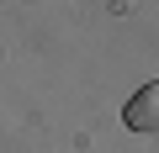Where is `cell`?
Here are the masks:
<instances>
[{
    "mask_svg": "<svg viewBox=\"0 0 159 153\" xmlns=\"http://www.w3.org/2000/svg\"><path fill=\"white\" fill-rule=\"evenodd\" d=\"M122 121H127L133 132H159V79L143 85V90L122 106Z\"/></svg>",
    "mask_w": 159,
    "mask_h": 153,
    "instance_id": "6da1fadb",
    "label": "cell"
}]
</instances>
